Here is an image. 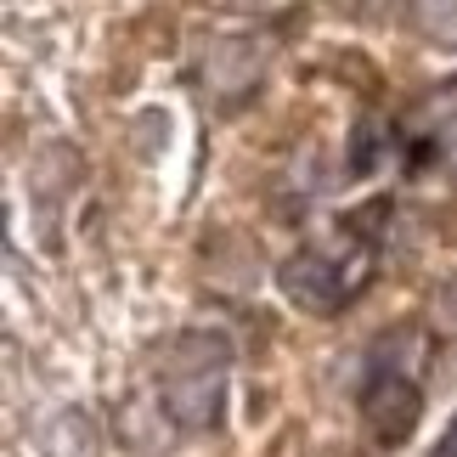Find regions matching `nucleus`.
Returning <instances> with one entry per match:
<instances>
[{"instance_id":"f257e3e1","label":"nucleus","mask_w":457,"mask_h":457,"mask_svg":"<svg viewBox=\"0 0 457 457\" xmlns=\"http://www.w3.org/2000/svg\"><path fill=\"white\" fill-rule=\"evenodd\" d=\"M226 350L220 333H187L175 339V373L164 378V407L181 429H215L226 412Z\"/></svg>"},{"instance_id":"f03ea898","label":"nucleus","mask_w":457,"mask_h":457,"mask_svg":"<svg viewBox=\"0 0 457 457\" xmlns=\"http://www.w3.org/2000/svg\"><path fill=\"white\" fill-rule=\"evenodd\" d=\"M361 418H367V429H373L378 446H407L412 429H418V418H424V390H418L407 373L390 367V373H378L373 384H367Z\"/></svg>"},{"instance_id":"7ed1b4c3","label":"nucleus","mask_w":457,"mask_h":457,"mask_svg":"<svg viewBox=\"0 0 457 457\" xmlns=\"http://www.w3.org/2000/svg\"><path fill=\"white\" fill-rule=\"evenodd\" d=\"M277 283H283V294L300 311H316V316L339 311L350 300V288H356V283H345V271L333 266V260H322V254H294L288 266L277 271Z\"/></svg>"},{"instance_id":"20e7f679","label":"nucleus","mask_w":457,"mask_h":457,"mask_svg":"<svg viewBox=\"0 0 457 457\" xmlns=\"http://www.w3.org/2000/svg\"><path fill=\"white\" fill-rule=\"evenodd\" d=\"M164 395H136L119 407V435L130 452H164L170 446V424H164Z\"/></svg>"},{"instance_id":"39448f33","label":"nucleus","mask_w":457,"mask_h":457,"mask_svg":"<svg viewBox=\"0 0 457 457\" xmlns=\"http://www.w3.org/2000/svg\"><path fill=\"white\" fill-rule=\"evenodd\" d=\"M418 23L441 40H457V0H418Z\"/></svg>"},{"instance_id":"423d86ee","label":"nucleus","mask_w":457,"mask_h":457,"mask_svg":"<svg viewBox=\"0 0 457 457\" xmlns=\"http://www.w3.org/2000/svg\"><path fill=\"white\" fill-rule=\"evenodd\" d=\"M435 153H441L446 158V164L457 170V113L446 119V125H441V136H435Z\"/></svg>"},{"instance_id":"0eeeda50","label":"nucleus","mask_w":457,"mask_h":457,"mask_svg":"<svg viewBox=\"0 0 457 457\" xmlns=\"http://www.w3.org/2000/svg\"><path fill=\"white\" fill-rule=\"evenodd\" d=\"M435 457H457V418L446 424V435H441V446H435Z\"/></svg>"},{"instance_id":"6e6552de","label":"nucleus","mask_w":457,"mask_h":457,"mask_svg":"<svg viewBox=\"0 0 457 457\" xmlns=\"http://www.w3.org/2000/svg\"><path fill=\"white\" fill-rule=\"evenodd\" d=\"M441 316L457 328V283H446V294H441Z\"/></svg>"}]
</instances>
